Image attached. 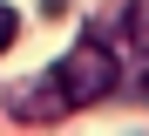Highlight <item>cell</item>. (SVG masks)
Returning a JSON list of instances; mask_svg holds the SVG:
<instances>
[{"label":"cell","instance_id":"3","mask_svg":"<svg viewBox=\"0 0 149 136\" xmlns=\"http://www.w3.org/2000/svg\"><path fill=\"white\" fill-rule=\"evenodd\" d=\"M122 20H129V27H136V48L149 54V0H136V7H129V14H122Z\"/></svg>","mask_w":149,"mask_h":136},{"label":"cell","instance_id":"4","mask_svg":"<svg viewBox=\"0 0 149 136\" xmlns=\"http://www.w3.org/2000/svg\"><path fill=\"white\" fill-rule=\"evenodd\" d=\"M14 34H20V14L7 7V0H0V54H7V48H14Z\"/></svg>","mask_w":149,"mask_h":136},{"label":"cell","instance_id":"1","mask_svg":"<svg viewBox=\"0 0 149 136\" xmlns=\"http://www.w3.org/2000/svg\"><path fill=\"white\" fill-rule=\"evenodd\" d=\"M61 82V95H68V109H88V102H109L115 89H122V61L102 48V41H81V48H68L54 68H47Z\"/></svg>","mask_w":149,"mask_h":136},{"label":"cell","instance_id":"2","mask_svg":"<svg viewBox=\"0 0 149 136\" xmlns=\"http://www.w3.org/2000/svg\"><path fill=\"white\" fill-rule=\"evenodd\" d=\"M68 95H61V82L54 75H34V82H20V89H7V116L20 123H47V116H61Z\"/></svg>","mask_w":149,"mask_h":136}]
</instances>
